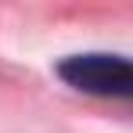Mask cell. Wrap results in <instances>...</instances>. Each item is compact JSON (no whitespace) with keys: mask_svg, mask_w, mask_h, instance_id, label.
<instances>
[{"mask_svg":"<svg viewBox=\"0 0 133 133\" xmlns=\"http://www.w3.org/2000/svg\"><path fill=\"white\" fill-rule=\"evenodd\" d=\"M58 76L83 94L133 97V61L111 58V54H76L58 65Z\"/></svg>","mask_w":133,"mask_h":133,"instance_id":"1","label":"cell"}]
</instances>
